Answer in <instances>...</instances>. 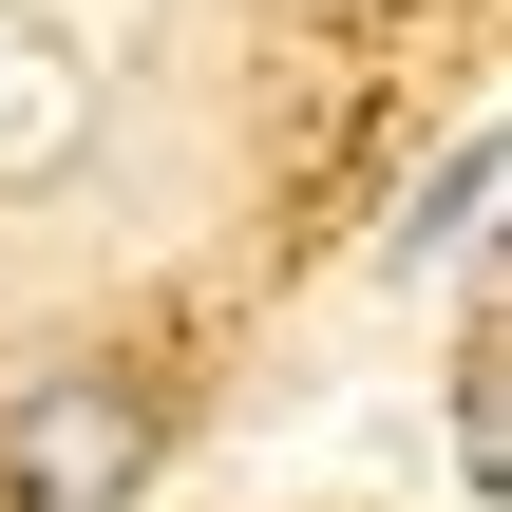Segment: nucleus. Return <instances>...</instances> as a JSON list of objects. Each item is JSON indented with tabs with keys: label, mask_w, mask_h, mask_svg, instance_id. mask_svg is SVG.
<instances>
[{
	"label": "nucleus",
	"mask_w": 512,
	"mask_h": 512,
	"mask_svg": "<svg viewBox=\"0 0 512 512\" xmlns=\"http://www.w3.org/2000/svg\"><path fill=\"white\" fill-rule=\"evenodd\" d=\"M152 437H171V399L133 361H38L19 418H0V512H133Z\"/></svg>",
	"instance_id": "f257e3e1"
},
{
	"label": "nucleus",
	"mask_w": 512,
	"mask_h": 512,
	"mask_svg": "<svg viewBox=\"0 0 512 512\" xmlns=\"http://www.w3.org/2000/svg\"><path fill=\"white\" fill-rule=\"evenodd\" d=\"M475 209H494V133H456V152H437V190L380 228V266H456V247H475Z\"/></svg>",
	"instance_id": "f03ea898"
},
{
	"label": "nucleus",
	"mask_w": 512,
	"mask_h": 512,
	"mask_svg": "<svg viewBox=\"0 0 512 512\" xmlns=\"http://www.w3.org/2000/svg\"><path fill=\"white\" fill-rule=\"evenodd\" d=\"M456 475H475V494H494V475H512V380H494V342L456 361Z\"/></svg>",
	"instance_id": "7ed1b4c3"
}]
</instances>
